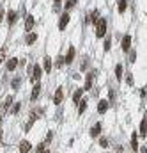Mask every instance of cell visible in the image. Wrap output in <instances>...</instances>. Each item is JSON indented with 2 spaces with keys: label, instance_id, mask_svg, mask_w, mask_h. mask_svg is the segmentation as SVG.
Returning a JSON list of instances; mask_svg holds the SVG:
<instances>
[{
  "label": "cell",
  "instance_id": "1",
  "mask_svg": "<svg viewBox=\"0 0 147 153\" xmlns=\"http://www.w3.org/2000/svg\"><path fill=\"white\" fill-rule=\"evenodd\" d=\"M105 34H107V18H99L96 21V36L105 37Z\"/></svg>",
  "mask_w": 147,
  "mask_h": 153
},
{
  "label": "cell",
  "instance_id": "2",
  "mask_svg": "<svg viewBox=\"0 0 147 153\" xmlns=\"http://www.w3.org/2000/svg\"><path fill=\"white\" fill-rule=\"evenodd\" d=\"M68 23H69V14L66 13V14H62V16H60V21H59V29H60V30H64V29L68 27Z\"/></svg>",
  "mask_w": 147,
  "mask_h": 153
},
{
  "label": "cell",
  "instance_id": "3",
  "mask_svg": "<svg viewBox=\"0 0 147 153\" xmlns=\"http://www.w3.org/2000/svg\"><path fill=\"white\" fill-rule=\"evenodd\" d=\"M41 73H43V70H41V66H36L32 68V82H37L39 78H41Z\"/></svg>",
  "mask_w": 147,
  "mask_h": 153
},
{
  "label": "cell",
  "instance_id": "4",
  "mask_svg": "<svg viewBox=\"0 0 147 153\" xmlns=\"http://www.w3.org/2000/svg\"><path fill=\"white\" fill-rule=\"evenodd\" d=\"M121 47H122L124 52H128L130 47H131V36H124V37H122V43H121Z\"/></svg>",
  "mask_w": 147,
  "mask_h": 153
},
{
  "label": "cell",
  "instance_id": "5",
  "mask_svg": "<svg viewBox=\"0 0 147 153\" xmlns=\"http://www.w3.org/2000/svg\"><path fill=\"white\" fill-rule=\"evenodd\" d=\"M94 75H96V71H94V73L91 71V73L87 75V78H85V89H83V91H89L91 87H92V82H94Z\"/></svg>",
  "mask_w": 147,
  "mask_h": 153
},
{
  "label": "cell",
  "instance_id": "6",
  "mask_svg": "<svg viewBox=\"0 0 147 153\" xmlns=\"http://www.w3.org/2000/svg\"><path fill=\"white\" fill-rule=\"evenodd\" d=\"M62 100H64V89H62V87H59V89H57V93H55L53 102L59 105V103H62Z\"/></svg>",
  "mask_w": 147,
  "mask_h": 153
},
{
  "label": "cell",
  "instance_id": "7",
  "mask_svg": "<svg viewBox=\"0 0 147 153\" xmlns=\"http://www.w3.org/2000/svg\"><path fill=\"white\" fill-rule=\"evenodd\" d=\"M73 59H75V47H69V52H68V55L64 59V64H71Z\"/></svg>",
  "mask_w": 147,
  "mask_h": 153
},
{
  "label": "cell",
  "instance_id": "8",
  "mask_svg": "<svg viewBox=\"0 0 147 153\" xmlns=\"http://www.w3.org/2000/svg\"><path fill=\"white\" fill-rule=\"evenodd\" d=\"M30 142L29 141H22V142H20V153H29L30 151Z\"/></svg>",
  "mask_w": 147,
  "mask_h": 153
},
{
  "label": "cell",
  "instance_id": "9",
  "mask_svg": "<svg viewBox=\"0 0 147 153\" xmlns=\"http://www.w3.org/2000/svg\"><path fill=\"white\" fill-rule=\"evenodd\" d=\"M32 27H34V16H30V14H29V16L25 18V30H27V32H30V30H32Z\"/></svg>",
  "mask_w": 147,
  "mask_h": 153
},
{
  "label": "cell",
  "instance_id": "10",
  "mask_svg": "<svg viewBox=\"0 0 147 153\" xmlns=\"http://www.w3.org/2000/svg\"><path fill=\"white\" fill-rule=\"evenodd\" d=\"M107 109H108V102L107 100H101L99 105H98V112L99 114H105V112H107Z\"/></svg>",
  "mask_w": 147,
  "mask_h": 153
},
{
  "label": "cell",
  "instance_id": "11",
  "mask_svg": "<svg viewBox=\"0 0 147 153\" xmlns=\"http://www.w3.org/2000/svg\"><path fill=\"white\" fill-rule=\"evenodd\" d=\"M99 134H101V123H96V125L91 128V135H92V137H98Z\"/></svg>",
  "mask_w": 147,
  "mask_h": 153
},
{
  "label": "cell",
  "instance_id": "12",
  "mask_svg": "<svg viewBox=\"0 0 147 153\" xmlns=\"http://www.w3.org/2000/svg\"><path fill=\"white\" fill-rule=\"evenodd\" d=\"M18 62H20L18 59H9V61H7V70H9V71L16 70V66H18Z\"/></svg>",
  "mask_w": 147,
  "mask_h": 153
},
{
  "label": "cell",
  "instance_id": "13",
  "mask_svg": "<svg viewBox=\"0 0 147 153\" xmlns=\"http://www.w3.org/2000/svg\"><path fill=\"white\" fill-rule=\"evenodd\" d=\"M7 21H9V25H13L16 21V11H9L7 13Z\"/></svg>",
  "mask_w": 147,
  "mask_h": 153
},
{
  "label": "cell",
  "instance_id": "14",
  "mask_svg": "<svg viewBox=\"0 0 147 153\" xmlns=\"http://www.w3.org/2000/svg\"><path fill=\"white\" fill-rule=\"evenodd\" d=\"M82 94H83V89H76V91H75V94H73V102H75V103H78V102H80V98H82Z\"/></svg>",
  "mask_w": 147,
  "mask_h": 153
},
{
  "label": "cell",
  "instance_id": "15",
  "mask_svg": "<svg viewBox=\"0 0 147 153\" xmlns=\"http://www.w3.org/2000/svg\"><path fill=\"white\" fill-rule=\"evenodd\" d=\"M39 91H41V85H39V84H36V87L32 89V94H30V98H32V100H36V98L39 96Z\"/></svg>",
  "mask_w": 147,
  "mask_h": 153
},
{
  "label": "cell",
  "instance_id": "16",
  "mask_svg": "<svg viewBox=\"0 0 147 153\" xmlns=\"http://www.w3.org/2000/svg\"><path fill=\"white\" fill-rule=\"evenodd\" d=\"M117 9H119V13L126 11V0H117Z\"/></svg>",
  "mask_w": 147,
  "mask_h": 153
},
{
  "label": "cell",
  "instance_id": "17",
  "mask_svg": "<svg viewBox=\"0 0 147 153\" xmlns=\"http://www.w3.org/2000/svg\"><path fill=\"white\" fill-rule=\"evenodd\" d=\"M122 66H121V64H117V66H115V77H117V80H121L122 78Z\"/></svg>",
  "mask_w": 147,
  "mask_h": 153
},
{
  "label": "cell",
  "instance_id": "18",
  "mask_svg": "<svg viewBox=\"0 0 147 153\" xmlns=\"http://www.w3.org/2000/svg\"><path fill=\"white\" fill-rule=\"evenodd\" d=\"M85 109H87V102L82 100L80 102V109H78V114H83V112H85Z\"/></svg>",
  "mask_w": 147,
  "mask_h": 153
},
{
  "label": "cell",
  "instance_id": "19",
  "mask_svg": "<svg viewBox=\"0 0 147 153\" xmlns=\"http://www.w3.org/2000/svg\"><path fill=\"white\" fill-rule=\"evenodd\" d=\"M43 62H45V70H46V71L50 73V70H52V59H50V57H46V59H45Z\"/></svg>",
  "mask_w": 147,
  "mask_h": 153
},
{
  "label": "cell",
  "instance_id": "20",
  "mask_svg": "<svg viewBox=\"0 0 147 153\" xmlns=\"http://www.w3.org/2000/svg\"><path fill=\"white\" fill-rule=\"evenodd\" d=\"M20 85H22V78L16 77V78L13 80V89H20Z\"/></svg>",
  "mask_w": 147,
  "mask_h": 153
},
{
  "label": "cell",
  "instance_id": "21",
  "mask_svg": "<svg viewBox=\"0 0 147 153\" xmlns=\"http://www.w3.org/2000/svg\"><path fill=\"white\" fill-rule=\"evenodd\" d=\"M36 39H37V34H29L27 36V45H32Z\"/></svg>",
  "mask_w": 147,
  "mask_h": 153
},
{
  "label": "cell",
  "instance_id": "22",
  "mask_svg": "<svg viewBox=\"0 0 147 153\" xmlns=\"http://www.w3.org/2000/svg\"><path fill=\"white\" fill-rule=\"evenodd\" d=\"M140 135L145 137V119H142V123H140Z\"/></svg>",
  "mask_w": 147,
  "mask_h": 153
},
{
  "label": "cell",
  "instance_id": "23",
  "mask_svg": "<svg viewBox=\"0 0 147 153\" xmlns=\"http://www.w3.org/2000/svg\"><path fill=\"white\" fill-rule=\"evenodd\" d=\"M87 21H92V23H96V21H98V11H94L91 16H89V20Z\"/></svg>",
  "mask_w": 147,
  "mask_h": 153
},
{
  "label": "cell",
  "instance_id": "24",
  "mask_svg": "<svg viewBox=\"0 0 147 153\" xmlns=\"http://www.w3.org/2000/svg\"><path fill=\"white\" fill-rule=\"evenodd\" d=\"M131 146H133L135 151L138 149V142H137V135H135V134H133V137H131Z\"/></svg>",
  "mask_w": 147,
  "mask_h": 153
},
{
  "label": "cell",
  "instance_id": "25",
  "mask_svg": "<svg viewBox=\"0 0 147 153\" xmlns=\"http://www.w3.org/2000/svg\"><path fill=\"white\" fill-rule=\"evenodd\" d=\"M76 6V0H68V2H66V7L68 9H71V7H75Z\"/></svg>",
  "mask_w": 147,
  "mask_h": 153
},
{
  "label": "cell",
  "instance_id": "26",
  "mask_svg": "<svg viewBox=\"0 0 147 153\" xmlns=\"http://www.w3.org/2000/svg\"><path fill=\"white\" fill-rule=\"evenodd\" d=\"M4 61H6V50L0 48V62H4Z\"/></svg>",
  "mask_w": 147,
  "mask_h": 153
},
{
  "label": "cell",
  "instance_id": "27",
  "mask_svg": "<svg viewBox=\"0 0 147 153\" xmlns=\"http://www.w3.org/2000/svg\"><path fill=\"white\" fill-rule=\"evenodd\" d=\"M20 105H22V103H14V107H13V114H18V112H20Z\"/></svg>",
  "mask_w": 147,
  "mask_h": 153
},
{
  "label": "cell",
  "instance_id": "28",
  "mask_svg": "<svg viewBox=\"0 0 147 153\" xmlns=\"http://www.w3.org/2000/svg\"><path fill=\"white\" fill-rule=\"evenodd\" d=\"M11 103H13V98H11V96H7V98H6V103H4V107L7 109V107H9Z\"/></svg>",
  "mask_w": 147,
  "mask_h": 153
},
{
  "label": "cell",
  "instance_id": "29",
  "mask_svg": "<svg viewBox=\"0 0 147 153\" xmlns=\"http://www.w3.org/2000/svg\"><path fill=\"white\" fill-rule=\"evenodd\" d=\"M99 144H101L103 148H107V146H108V139H105V137H103V139L99 141Z\"/></svg>",
  "mask_w": 147,
  "mask_h": 153
},
{
  "label": "cell",
  "instance_id": "30",
  "mask_svg": "<svg viewBox=\"0 0 147 153\" xmlns=\"http://www.w3.org/2000/svg\"><path fill=\"white\" fill-rule=\"evenodd\" d=\"M45 151V144H39L37 148H36V153H43Z\"/></svg>",
  "mask_w": 147,
  "mask_h": 153
},
{
  "label": "cell",
  "instance_id": "31",
  "mask_svg": "<svg viewBox=\"0 0 147 153\" xmlns=\"http://www.w3.org/2000/svg\"><path fill=\"white\" fill-rule=\"evenodd\" d=\"M105 50H110V39H107V41H105V47H103Z\"/></svg>",
  "mask_w": 147,
  "mask_h": 153
},
{
  "label": "cell",
  "instance_id": "32",
  "mask_svg": "<svg viewBox=\"0 0 147 153\" xmlns=\"http://www.w3.org/2000/svg\"><path fill=\"white\" fill-rule=\"evenodd\" d=\"M57 64H59V66H62V64H64V57H59V61H57Z\"/></svg>",
  "mask_w": 147,
  "mask_h": 153
},
{
  "label": "cell",
  "instance_id": "33",
  "mask_svg": "<svg viewBox=\"0 0 147 153\" xmlns=\"http://www.w3.org/2000/svg\"><path fill=\"white\" fill-rule=\"evenodd\" d=\"M130 59H131V61L135 62V59H137V54H135V52H131V55H130Z\"/></svg>",
  "mask_w": 147,
  "mask_h": 153
},
{
  "label": "cell",
  "instance_id": "34",
  "mask_svg": "<svg viewBox=\"0 0 147 153\" xmlns=\"http://www.w3.org/2000/svg\"><path fill=\"white\" fill-rule=\"evenodd\" d=\"M2 16H4V9L0 7V21H2Z\"/></svg>",
  "mask_w": 147,
  "mask_h": 153
},
{
  "label": "cell",
  "instance_id": "35",
  "mask_svg": "<svg viewBox=\"0 0 147 153\" xmlns=\"http://www.w3.org/2000/svg\"><path fill=\"white\" fill-rule=\"evenodd\" d=\"M59 2H60V0H55V4H59Z\"/></svg>",
  "mask_w": 147,
  "mask_h": 153
},
{
  "label": "cell",
  "instance_id": "36",
  "mask_svg": "<svg viewBox=\"0 0 147 153\" xmlns=\"http://www.w3.org/2000/svg\"><path fill=\"white\" fill-rule=\"evenodd\" d=\"M45 153H50V151H45Z\"/></svg>",
  "mask_w": 147,
  "mask_h": 153
}]
</instances>
